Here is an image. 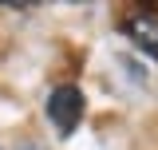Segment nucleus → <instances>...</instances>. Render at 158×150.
<instances>
[{"label": "nucleus", "instance_id": "f257e3e1", "mask_svg": "<svg viewBox=\"0 0 158 150\" xmlns=\"http://www.w3.org/2000/svg\"><path fill=\"white\" fill-rule=\"evenodd\" d=\"M48 119H52V127H56L59 138H67L79 127V119H83V91L71 87V83L56 87V91L48 95Z\"/></svg>", "mask_w": 158, "mask_h": 150}, {"label": "nucleus", "instance_id": "f03ea898", "mask_svg": "<svg viewBox=\"0 0 158 150\" xmlns=\"http://www.w3.org/2000/svg\"><path fill=\"white\" fill-rule=\"evenodd\" d=\"M131 36L142 44V52H150V56L158 59V20H154V16H138V20H131Z\"/></svg>", "mask_w": 158, "mask_h": 150}, {"label": "nucleus", "instance_id": "7ed1b4c3", "mask_svg": "<svg viewBox=\"0 0 158 150\" xmlns=\"http://www.w3.org/2000/svg\"><path fill=\"white\" fill-rule=\"evenodd\" d=\"M20 150H40V146H36V142H24V146H20Z\"/></svg>", "mask_w": 158, "mask_h": 150}]
</instances>
